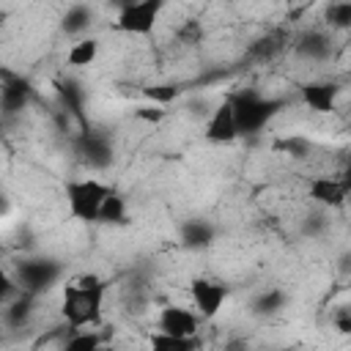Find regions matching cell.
I'll return each mask as SVG.
<instances>
[{"mask_svg":"<svg viewBox=\"0 0 351 351\" xmlns=\"http://www.w3.org/2000/svg\"><path fill=\"white\" fill-rule=\"evenodd\" d=\"M104 293H107V282L99 274H80L71 282H66L63 288V321L74 329L82 326H96L101 324V310H104Z\"/></svg>","mask_w":351,"mask_h":351,"instance_id":"6da1fadb","label":"cell"},{"mask_svg":"<svg viewBox=\"0 0 351 351\" xmlns=\"http://www.w3.org/2000/svg\"><path fill=\"white\" fill-rule=\"evenodd\" d=\"M228 99L236 112L239 137H252L263 132V126L285 107L282 99H269V96H261L258 90H239V93H230Z\"/></svg>","mask_w":351,"mask_h":351,"instance_id":"7a4b0ae2","label":"cell"},{"mask_svg":"<svg viewBox=\"0 0 351 351\" xmlns=\"http://www.w3.org/2000/svg\"><path fill=\"white\" fill-rule=\"evenodd\" d=\"M112 189L96 178H77L66 184L69 214L80 222H99V208Z\"/></svg>","mask_w":351,"mask_h":351,"instance_id":"3957f363","label":"cell"},{"mask_svg":"<svg viewBox=\"0 0 351 351\" xmlns=\"http://www.w3.org/2000/svg\"><path fill=\"white\" fill-rule=\"evenodd\" d=\"M63 277V266L55 258H22L14 266V280L19 282L22 291H30L36 296L47 293L55 288V282Z\"/></svg>","mask_w":351,"mask_h":351,"instance_id":"277c9868","label":"cell"},{"mask_svg":"<svg viewBox=\"0 0 351 351\" xmlns=\"http://www.w3.org/2000/svg\"><path fill=\"white\" fill-rule=\"evenodd\" d=\"M162 8H165V0H137L129 8L118 11L115 27L129 36H148L154 30Z\"/></svg>","mask_w":351,"mask_h":351,"instance_id":"5b68a950","label":"cell"},{"mask_svg":"<svg viewBox=\"0 0 351 351\" xmlns=\"http://www.w3.org/2000/svg\"><path fill=\"white\" fill-rule=\"evenodd\" d=\"M74 148H77L80 162L85 167H90V170H104V167L112 165V143L107 140V134H101V132H96L90 126L80 132Z\"/></svg>","mask_w":351,"mask_h":351,"instance_id":"8992f818","label":"cell"},{"mask_svg":"<svg viewBox=\"0 0 351 351\" xmlns=\"http://www.w3.org/2000/svg\"><path fill=\"white\" fill-rule=\"evenodd\" d=\"M230 288L222 282V280H211V277H195L189 282V296H192V304L197 307V313L203 318H214L225 299H228Z\"/></svg>","mask_w":351,"mask_h":351,"instance_id":"52a82bcc","label":"cell"},{"mask_svg":"<svg viewBox=\"0 0 351 351\" xmlns=\"http://www.w3.org/2000/svg\"><path fill=\"white\" fill-rule=\"evenodd\" d=\"M33 99V85L22 77V74H11L3 71V88H0V107H3V118L8 121L11 115H19Z\"/></svg>","mask_w":351,"mask_h":351,"instance_id":"ba28073f","label":"cell"},{"mask_svg":"<svg viewBox=\"0 0 351 351\" xmlns=\"http://www.w3.org/2000/svg\"><path fill=\"white\" fill-rule=\"evenodd\" d=\"M307 195L318 203V206H326V208H335V206H343L351 195V184L340 176V178H332V176H318L307 184Z\"/></svg>","mask_w":351,"mask_h":351,"instance_id":"9c48e42d","label":"cell"},{"mask_svg":"<svg viewBox=\"0 0 351 351\" xmlns=\"http://www.w3.org/2000/svg\"><path fill=\"white\" fill-rule=\"evenodd\" d=\"M239 137V123H236V112H233V104L230 99H225L208 118L206 123V140L208 143H217V145H225V143H233Z\"/></svg>","mask_w":351,"mask_h":351,"instance_id":"30bf717a","label":"cell"},{"mask_svg":"<svg viewBox=\"0 0 351 351\" xmlns=\"http://www.w3.org/2000/svg\"><path fill=\"white\" fill-rule=\"evenodd\" d=\"M200 313L195 315L192 310L186 307H178V304H165L162 313H159V329L162 332H170V335H181V337H192L197 335L200 329Z\"/></svg>","mask_w":351,"mask_h":351,"instance_id":"8fae6325","label":"cell"},{"mask_svg":"<svg viewBox=\"0 0 351 351\" xmlns=\"http://www.w3.org/2000/svg\"><path fill=\"white\" fill-rule=\"evenodd\" d=\"M55 90H58V96H60V107H63L82 129H88V121H85V90H82V85H80L77 80H71V77H63V80L55 82Z\"/></svg>","mask_w":351,"mask_h":351,"instance_id":"7c38bea8","label":"cell"},{"mask_svg":"<svg viewBox=\"0 0 351 351\" xmlns=\"http://www.w3.org/2000/svg\"><path fill=\"white\" fill-rule=\"evenodd\" d=\"M302 101L315 110V112H332L337 107V96H340V85L337 82H304L299 88Z\"/></svg>","mask_w":351,"mask_h":351,"instance_id":"4fadbf2b","label":"cell"},{"mask_svg":"<svg viewBox=\"0 0 351 351\" xmlns=\"http://www.w3.org/2000/svg\"><path fill=\"white\" fill-rule=\"evenodd\" d=\"M36 293L30 291H19L16 296H11L8 302H3V321L8 329H25L33 318V310H36Z\"/></svg>","mask_w":351,"mask_h":351,"instance_id":"5bb4252c","label":"cell"},{"mask_svg":"<svg viewBox=\"0 0 351 351\" xmlns=\"http://www.w3.org/2000/svg\"><path fill=\"white\" fill-rule=\"evenodd\" d=\"M178 236H181V244L186 250H206V247L214 244L217 228L206 219H186V222H181Z\"/></svg>","mask_w":351,"mask_h":351,"instance_id":"9a60e30c","label":"cell"},{"mask_svg":"<svg viewBox=\"0 0 351 351\" xmlns=\"http://www.w3.org/2000/svg\"><path fill=\"white\" fill-rule=\"evenodd\" d=\"M296 55L299 58H307V60H326L332 55V41L321 30H307L296 41Z\"/></svg>","mask_w":351,"mask_h":351,"instance_id":"2e32d148","label":"cell"},{"mask_svg":"<svg viewBox=\"0 0 351 351\" xmlns=\"http://www.w3.org/2000/svg\"><path fill=\"white\" fill-rule=\"evenodd\" d=\"M93 22V11L85 5V3H74L66 8L63 19H60V30L66 36H82Z\"/></svg>","mask_w":351,"mask_h":351,"instance_id":"e0dca14e","label":"cell"},{"mask_svg":"<svg viewBox=\"0 0 351 351\" xmlns=\"http://www.w3.org/2000/svg\"><path fill=\"white\" fill-rule=\"evenodd\" d=\"M285 302H288V296H285L280 288H266V291H261V293L250 302V310H252V315H258V318H271V315H277V313L285 307Z\"/></svg>","mask_w":351,"mask_h":351,"instance_id":"ac0fdd59","label":"cell"},{"mask_svg":"<svg viewBox=\"0 0 351 351\" xmlns=\"http://www.w3.org/2000/svg\"><path fill=\"white\" fill-rule=\"evenodd\" d=\"M60 346H63L66 351H96V348L104 346V337H101L96 329H88V326L74 329V326H71V335L63 337Z\"/></svg>","mask_w":351,"mask_h":351,"instance_id":"d6986e66","label":"cell"},{"mask_svg":"<svg viewBox=\"0 0 351 351\" xmlns=\"http://www.w3.org/2000/svg\"><path fill=\"white\" fill-rule=\"evenodd\" d=\"M282 41H285L282 33H266V36H261V38H255L250 44L247 58L250 60H258V63H266V60H271L282 49Z\"/></svg>","mask_w":351,"mask_h":351,"instance_id":"ffe728a7","label":"cell"},{"mask_svg":"<svg viewBox=\"0 0 351 351\" xmlns=\"http://www.w3.org/2000/svg\"><path fill=\"white\" fill-rule=\"evenodd\" d=\"M99 58V41L96 38H80L77 44H71V49L66 52V63L69 66H90Z\"/></svg>","mask_w":351,"mask_h":351,"instance_id":"44dd1931","label":"cell"},{"mask_svg":"<svg viewBox=\"0 0 351 351\" xmlns=\"http://www.w3.org/2000/svg\"><path fill=\"white\" fill-rule=\"evenodd\" d=\"M151 346L159 348V351H192L200 346V337L192 335V337H181V335H170V332H156L151 337Z\"/></svg>","mask_w":351,"mask_h":351,"instance_id":"7402d4cb","label":"cell"},{"mask_svg":"<svg viewBox=\"0 0 351 351\" xmlns=\"http://www.w3.org/2000/svg\"><path fill=\"white\" fill-rule=\"evenodd\" d=\"M99 222L104 225H126V200L118 192H110L99 208Z\"/></svg>","mask_w":351,"mask_h":351,"instance_id":"603a6c76","label":"cell"},{"mask_svg":"<svg viewBox=\"0 0 351 351\" xmlns=\"http://www.w3.org/2000/svg\"><path fill=\"white\" fill-rule=\"evenodd\" d=\"M271 148H274L277 154L291 156V159H304V156L313 151V143H310L307 137H302V134H291V137H280V140H274Z\"/></svg>","mask_w":351,"mask_h":351,"instance_id":"cb8c5ba5","label":"cell"},{"mask_svg":"<svg viewBox=\"0 0 351 351\" xmlns=\"http://www.w3.org/2000/svg\"><path fill=\"white\" fill-rule=\"evenodd\" d=\"M326 22L337 30H348L351 27V0H337L326 8Z\"/></svg>","mask_w":351,"mask_h":351,"instance_id":"d4e9b609","label":"cell"},{"mask_svg":"<svg viewBox=\"0 0 351 351\" xmlns=\"http://www.w3.org/2000/svg\"><path fill=\"white\" fill-rule=\"evenodd\" d=\"M143 96L148 99V101H154V104H170V101H176V96H178V88L176 85H148V88H143Z\"/></svg>","mask_w":351,"mask_h":351,"instance_id":"484cf974","label":"cell"},{"mask_svg":"<svg viewBox=\"0 0 351 351\" xmlns=\"http://www.w3.org/2000/svg\"><path fill=\"white\" fill-rule=\"evenodd\" d=\"M165 115H167V110H165V104H143V107H137L134 110V118L137 121H143V123H159V121H165Z\"/></svg>","mask_w":351,"mask_h":351,"instance_id":"4316f807","label":"cell"},{"mask_svg":"<svg viewBox=\"0 0 351 351\" xmlns=\"http://www.w3.org/2000/svg\"><path fill=\"white\" fill-rule=\"evenodd\" d=\"M332 326H335L340 335H351V302L335 307V313H332Z\"/></svg>","mask_w":351,"mask_h":351,"instance_id":"83f0119b","label":"cell"},{"mask_svg":"<svg viewBox=\"0 0 351 351\" xmlns=\"http://www.w3.org/2000/svg\"><path fill=\"white\" fill-rule=\"evenodd\" d=\"M324 228H326L324 214H310V217L304 219V225H302V230H304L307 236H321V233H324Z\"/></svg>","mask_w":351,"mask_h":351,"instance_id":"f1b7e54d","label":"cell"},{"mask_svg":"<svg viewBox=\"0 0 351 351\" xmlns=\"http://www.w3.org/2000/svg\"><path fill=\"white\" fill-rule=\"evenodd\" d=\"M337 269H340V274H351V250H346L337 258Z\"/></svg>","mask_w":351,"mask_h":351,"instance_id":"f546056e","label":"cell"},{"mask_svg":"<svg viewBox=\"0 0 351 351\" xmlns=\"http://www.w3.org/2000/svg\"><path fill=\"white\" fill-rule=\"evenodd\" d=\"M343 178L351 184V151H346V156H343Z\"/></svg>","mask_w":351,"mask_h":351,"instance_id":"4dcf8cb0","label":"cell"},{"mask_svg":"<svg viewBox=\"0 0 351 351\" xmlns=\"http://www.w3.org/2000/svg\"><path fill=\"white\" fill-rule=\"evenodd\" d=\"M110 3H112L118 11H123V8H129V5H132V3H137V0H110Z\"/></svg>","mask_w":351,"mask_h":351,"instance_id":"1f68e13d","label":"cell"},{"mask_svg":"<svg viewBox=\"0 0 351 351\" xmlns=\"http://www.w3.org/2000/svg\"><path fill=\"white\" fill-rule=\"evenodd\" d=\"M348 203H351V195H348Z\"/></svg>","mask_w":351,"mask_h":351,"instance_id":"d6a6232c","label":"cell"}]
</instances>
